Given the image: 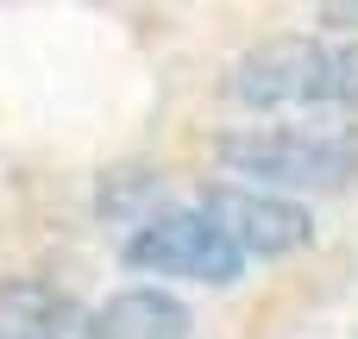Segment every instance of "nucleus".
<instances>
[{
  "label": "nucleus",
  "mask_w": 358,
  "mask_h": 339,
  "mask_svg": "<svg viewBox=\"0 0 358 339\" xmlns=\"http://www.w3.org/2000/svg\"><path fill=\"white\" fill-rule=\"evenodd\" d=\"M220 88L252 113L358 107V38H264L233 57Z\"/></svg>",
  "instance_id": "1"
},
{
  "label": "nucleus",
  "mask_w": 358,
  "mask_h": 339,
  "mask_svg": "<svg viewBox=\"0 0 358 339\" xmlns=\"http://www.w3.org/2000/svg\"><path fill=\"white\" fill-rule=\"evenodd\" d=\"M220 164L245 182L289 189V195H334L358 182V132L346 126H233L214 138Z\"/></svg>",
  "instance_id": "2"
},
{
  "label": "nucleus",
  "mask_w": 358,
  "mask_h": 339,
  "mask_svg": "<svg viewBox=\"0 0 358 339\" xmlns=\"http://www.w3.org/2000/svg\"><path fill=\"white\" fill-rule=\"evenodd\" d=\"M126 271L145 277H176V283H239L245 252L233 245V233L208 214V208H170V214H145L126 245H120Z\"/></svg>",
  "instance_id": "3"
},
{
  "label": "nucleus",
  "mask_w": 358,
  "mask_h": 339,
  "mask_svg": "<svg viewBox=\"0 0 358 339\" xmlns=\"http://www.w3.org/2000/svg\"><path fill=\"white\" fill-rule=\"evenodd\" d=\"M201 208L233 233V245L245 258H289V252H302L315 239V214L302 201H289V195H277L264 182H245V176L239 182H214Z\"/></svg>",
  "instance_id": "4"
},
{
  "label": "nucleus",
  "mask_w": 358,
  "mask_h": 339,
  "mask_svg": "<svg viewBox=\"0 0 358 339\" xmlns=\"http://www.w3.org/2000/svg\"><path fill=\"white\" fill-rule=\"evenodd\" d=\"M88 339H195V315L164 289H120L88 315Z\"/></svg>",
  "instance_id": "5"
},
{
  "label": "nucleus",
  "mask_w": 358,
  "mask_h": 339,
  "mask_svg": "<svg viewBox=\"0 0 358 339\" xmlns=\"http://www.w3.org/2000/svg\"><path fill=\"white\" fill-rule=\"evenodd\" d=\"M321 25H327V31H352V38H358V0H321Z\"/></svg>",
  "instance_id": "6"
},
{
  "label": "nucleus",
  "mask_w": 358,
  "mask_h": 339,
  "mask_svg": "<svg viewBox=\"0 0 358 339\" xmlns=\"http://www.w3.org/2000/svg\"><path fill=\"white\" fill-rule=\"evenodd\" d=\"M0 339H63V333H57V327H31V321H6Z\"/></svg>",
  "instance_id": "7"
}]
</instances>
